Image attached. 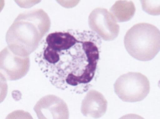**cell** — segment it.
Returning <instances> with one entry per match:
<instances>
[{"mask_svg":"<svg viewBox=\"0 0 160 119\" xmlns=\"http://www.w3.org/2000/svg\"><path fill=\"white\" fill-rule=\"evenodd\" d=\"M110 13L116 22H126L130 21L135 14V7L132 1L120 0L112 5Z\"/></svg>","mask_w":160,"mask_h":119,"instance_id":"cell-9","label":"cell"},{"mask_svg":"<svg viewBox=\"0 0 160 119\" xmlns=\"http://www.w3.org/2000/svg\"><path fill=\"white\" fill-rule=\"evenodd\" d=\"M30 68L29 57L16 55L7 47L0 54L1 76L7 80L15 81L26 76Z\"/></svg>","mask_w":160,"mask_h":119,"instance_id":"cell-6","label":"cell"},{"mask_svg":"<svg viewBox=\"0 0 160 119\" xmlns=\"http://www.w3.org/2000/svg\"><path fill=\"white\" fill-rule=\"evenodd\" d=\"M115 94L125 102H141L148 97L150 84L145 75L140 72H128L121 75L114 84Z\"/></svg>","mask_w":160,"mask_h":119,"instance_id":"cell-4","label":"cell"},{"mask_svg":"<svg viewBox=\"0 0 160 119\" xmlns=\"http://www.w3.org/2000/svg\"><path fill=\"white\" fill-rule=\"evenodd\" d=\"M108 108V102L101 93L91 89L85 96L81 104V113L88 118H100Z\"/></svg>","mask_w":160,"mask_h":119,"instance_id":"cell-8","label":"cell"},{"mask_svg":"<svg viewBox=\"0 0 160 119\" xmlns=\"http://www.w3.org/2000/svg\"><path fill=\"white\" fill-rule=\"evenodd\" d=\"M51 27V20L43 9L20 14L6 34L8 48L16 55L29 57L40 45Z\"/></svg>","mask_w":160,"mask_h":119,"instance_id":"cell-2","label":"cell"},{"mask_svg":"<svg viewBox=\"0 0 160 119\" xmlns=\"http://www.w3.org/2000/svg\"><path fill=\"white\" fill-rule=\"evenodd\" d=\"M100 44L99 36L88 31L51 33L36 61L54 87L82 94L95 78Z\"/></svg>","mask_w":160,"mask_h":119,"instance_id":"cell-1","label":"cell"},{"mask_svg":"<svg viewBox=\"0 0 160 119\" xmlns=\"http://www.w3.org/2000/svg\"><path fill=\"white\" fill-rule=\"evenodd\" d=\"M33 110L39 119H68V106L56 95H46L38 101Z\"/></svg>","mask_w":160,"mask_h":119,"instance_id":"cell-7","label":"cell"},{"mask_svg":"<svg viewBox=\"0 0 160 119\" xmlns=\"http://www.w3.org/2000/svg\"><path fill=\"white\" fill-rule=\"evenodd\" d=\"M124 44L132 58L140 61L151 60L160 50V31L155 26L139 23L126 33Z\"/></svg>","mask_w":160,"mask_h":119,"instance_id":"cell-3","label":"cell"},{"mask_svg":"<svg viewBox=\"0 0 160 119\" xmlns=\"http://www.w3.org/2000/svg\"><path fill=\"white\" fill-rule=\"evenodd\" d=\"M159 1H141L144 11L151 15L159 14Z\"/></svg>","mask_w":160,"mask_h":119,"instance_id":"cell-10","label":"cell"},{"mask_svg":"<svg viewBox=\"0 0 160 119\" xmlns=\"http://www.w3.org/2000/svg\"><path fill=\"white\" fill-rule=\"evenodd\" d=\"M88 25L103 40H113L119 35L120 26L106 9H95L89 15Z\"/></svg>","mask_w":160,"mask_h":119,"instance_id":"cell-5","label":"cell"}]
</instances>
